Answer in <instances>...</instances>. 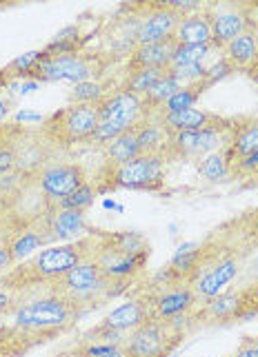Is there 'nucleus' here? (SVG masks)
<instances>
[{
  "mask_svg": "<svg viewBox=\"0 0 258 357\" xmlns=\"http://www.w3.org/2000/svg\"><path fill=\"white\" fill-rule=\"evenodd\" d=\"M165 71L167 69H136V71H127L125 78H122V82L118 84V89L143 98L147 91H150V87L156 80H161L165 76Z\"/></svg>",
  "mask_w": 258,
  "mask_h": 357,
  "instance_id": "nucleus-26",
  "label": "nucleus"
},
{
  "mask_svg": "<svg viewBox=\"0 0 258 357\" xmlns=\"http://www.w3.org/2000/svg\"><path fill=\"white\" fill-rule=\"evenodd\" d=\"M210 87H212V84L207 82V80L187 84V87H180V89L165 102V107H163L158 114H176V112H182V109H192V107H196V102L201 100V96L205 93V89H210Z\"/></svg>",
  "mask_w": 258,
  "mask_h": 357,
  "instance_id": "nucleus-25",
  "label": "nucleus"
},
{
  "mask_svg": "<svg viewBox=\"0 0 258 357\" xmlns=\"http://www.w3.org/2000/svg\"><path fill=\"white\" fill-rule=\"evenodd\" d=\"M248 76H250V80H254V82L258 84V63H254V65L248 69Z\"/></svg>",
  "mask_w": 258,
  "mask_h": 357,
  "instance_id": "nucleus-39",
  "label": "nucleus"
},
{
  "mask_svg": "<svg viewBox=\"0 0 258 357\" xmlns=\"http://www.w3.org/2000/svg\"><path fill=\"white\" fill-rule=\"evenodd\" d=\"M223 60L231 69L248 71L254 63H258V29L252 27L243 31L238 38L231 40L223 49Z\"/></svg>",
  "mask_w": 258,
  "mask_h": 357,
  "instance_id": "nucleus-19",
  "label": "nucleus"
},
{
  "mask_svg": "<svg viewBox=\"0 0 258 357\" xmlns=\"http://www.w3.org/2000/svg\"><path fill=\"white\" fill-rule=\"evenodd\" d=\"M180 89V84L174 80V78H169L167 76V71H165V76L161 80H156L150 91H147L143 98H141V105H143V118H152L156 116L161 109L165 107V102L169 100L171 96H174L176 91Z\"/></svg>",
  "mask_w": 258,
  "mask_h": 357,
  "instance_id": "nucleus-23",
  "label": "nucleus"
},
{
  "mask_svg": "<svg viewBox=\"0 0 258 357\" xmlns=\"http://www.w3.org/2000/svg\"><path fill=\"white\" fill-rule=\"evenodd\" d=\"M256 29H258V27H256Z\"/></svg>",
  "mask_w": 258,
  "mask_h": 357,
  "instance_id": "nucleus-43",
  "label": "nucleus"
},
{
  "mask_svg": "<svg viewBox=\"0 0 258 357\" xmlns=\"http://www.w3.org/2000/svg\"><path fill=\"white\" fill-rule=\"evenodd\" d=\"M20 304H24V298L14 291L0 289V317H11L16 313Z\"/></svg>",
  "mask_w": 258,
  "mask_h": 357,
  "instance_id": "nucleus-34",
  "label": "nucleus"
},
{
  "mask_svg": "<svg viewBox=\"0 0 258 357\" xmlns=\"http://www.w3.org/2000/svg\"><path fill=\"white\" fill-rule=\"evenodd\" d=\"M103 69V63H98V56L92 54H47L43 49V56L29 73V78L36 82H56L69 80L73 84L85 80H96L98 71Z\"/></svg>",
  "mask_w": 258,
  "mask_h": 357,
  "instance_id": "nucleus-8",
  "label": "nucleus"
},
{
  "mask_svg": "<svg viewBox=\"0 0 258 357\" xmlns=\"http://www.w3.org/2000/svg\"><path fill=\"white\" fill-rule=\"evenodd\" d=\"M134 295L147 302L152 319H163V322L185 317L199 306V298L189 284H165V282L147 280L143 289L134 291Z\"/></svg>",
  "mask_w": 258,
  "mask_h": 357,
  "instance_id": "nucleus-7",
  "label": "nucleus"
},
{
  "mask_svg": "<svg viewBox=\"0 0 258 357\" xmlns=\"http://www.w3.org/2000/svg\"><path fill=\"white\" fill-rule=\"evenodd\" d=\"M199 174L210 180V182H218V180H225L229 178V162H227V155L225 151H214L210 155H205L203 160H199Z\"/></svg>",
  "mask_w": 258,
  "mask_h": 357,
  "instance_id": "nucleus-29",
  "label": "nucleus"
},
{
  "mask_svg": "<svg viewBox=\"0 0 258 357\" xmlns=\"http://www.w3.org/2000/svg\"><path fill=\"white\" fill-rule=\"evenodd\" d=\"M83 315L85 313L73 302L54 293H43L38 298L20 304L16 313L11 315V324L20 331H27V333L43 335L52 342L76 326Z\"/></svg>",
  "mask_w": 258,
  "mask_h": 357,
  "instance_id": "nucleus-2",
  "label": "nucleus"
},
{
  "mask_svg": "<svg viewBox=\"0 0 258 357\" xmlns=\"http://www.w3.org/2000/svg\"><path fill=\"white\" fill-rule=\"evenodd\" d=\"M43 52H29V54H24L20 58H16L14 63H9V67L3 71V76H22V78H29V73L31 69L38 65V60H41Z\"/></svg>",
  "mask_w": 258,
  "mask_h": 357,
  "instance_id": "nucleus-32",
  "label": "nucleus"
},
{
  "mask_svg": "<svg viewBox=\"0 0 258 357\" xmlns=\"http://www.w3.org/2000/svg\"><path fill=\"white\" fill-rule=\"evenodd\" d=\"M98 251V231L87 233L80 240L45 246L27 260L11 266L7 273L0 275V289L14 291L22 295L24 302L38 289H47L56 280L63 278L67 271L87 260H94Z\"/></svg>",
  "mask_w": 258,
  "mask_h": 357,
  "instance_id": "nucleus-1",
  "label": "nucleus"
},
{
  "mask_svg": "<svg viewBox=\"0 0 258 357\" xmlns=\"http://www.w3.org/2000/svg\"><path fill=\"white\" fill-rule=\"evenodd\" d=\"M158 125H161L169 135L180 133V131H199V129H216V131H229L234 118H225L218 116L214 112H207L201 107H192V109H182L176 114H156L152 116Z\"/></svg>",
  "mask_w": 258,
  "mask_h": 357,
  "instance_id": "nucleus-15",
  "label": "nucleus"
},
{
  "mask_svg": "<svg viewBox=\"0 0 258 357\" xmlns=\"http://www.w3.org/2000/svg\"><path fill=\"white\" fill-rule=\"evenodd\" d=\"M243 287L241 289H225L214 298L199 302V306L189 313L192 326H214V324H231L241 322L243 313Z\"/></svg>",
  "mask_w": 258,
  "mask_h": 357,
  "instance_id": "nucleus-13",
  "label": "nucleus"
},
{
  "mask_svg": "<svg viewBox=\"0 0 258 357\" xmlns=\"http://www.w3.org/2000/svg\"><path fill=\"white\" fill-rule=\"evenodd\" d=\"M98 127V105H67L58 112L49 114L41 122V133L52 142L56 149L58 146L89 142L92 135Z\"/></svg>",
  "mask_w": 258,
  "mask_h": 357,
  "instance_id": "nucleus-5",
  "label": "nucleus"
},
{
  "mask_svg": "<svg viewBox=\"0 0 258 357\" xmlns=\"http://www.w3.org/2000/svg\"><path fill=\"white\" fill-rule=\"evenodd\" d=\"M5 129H7V122L0 125V146H3V140H5Z\"/></svg>",
  "mask_w": 258,
  "mask_h": 357,
  "instance_id": "nucleus-42",
  "label": "nucleus"
},
{
  "mask_svg": "<svg viewBox=\"0 0 258 357\" xmlns=\"http://www.w3.org/2000/svg\"><path fill=\"white\" fill-rule=\"evenodd\" d=\"M5 242H7V229H5V222L0 225V246H5Z\"/></svg>",
  "mask_w": 258,
  "mask_h": 357,
  "instance_id": "nucleus-40",
  "label": "nucleus"
},
{
  "mask_svg": "<svg viewBox=\"0 0 258 357\" xmlns=\"http://www.w3.org/2000/svg\"><path fill=\"white\" fill-rule=\"evenodd\" d=\"M243 313H241V322L245 319H252L258 317V280L252 282V284H245L243 287Z\"/></svg>",
  "mask_w": 258,
  "mask_h": 357,
  "instance_id": "nucleus-33",
  "label": "nucleus"
},
{
  "mask_svg": "<svg viewBox=\"0 0 258 357\" xmlns=\"http://www.w3.org/2000/svg\"><path fill=\"white\" fill-rule=\"evenodd\" d=\"M7 326H9V322H7V317H0V340H3V335H5V331H7Z\"/></svg>",
  "mask_w": 258,
  "mask_h": 357,
  "instance_id": "nucleus-41",
  "label": "nucleus"
},
{
  "mask_svg": "<svg viewBox=\"0 0 258 357\" xmlns=\"http://www.w3.org/2000/svg\"><path fill=\"white\" fill-rule=\"evenodd\" d=\"M7 112H9V100H5V98L0 96V125H3V122H5Z\"/></svg>",
  "mask_w": 258,
  "mask_h": 357,
  "instance_id": "nucleus-38",
  "label": "nucleus"
},
{
  "mask_svg": "<svg viewBox=\"0 0 258 357\" xmlns=\"http://www.w3.org/2000/svg\"><path fill=\"white\" fill-rule=\"evenodd\" d=\"M138 144H136V135L134 131H127L118 135L116 140H112L109 144H105V162L107 165H125L129 160L138 158Z\"/></svg>",
  "mask_w": 258,
  "mask_h": 357,
  "instance_id": "nucleus-24",
  "label": "nucleus"
},
{
  "mask_svg": "<svg viewBox=\"0 0 258 357\" xmlns=\"http://www.w3.org/2000/svg\"><path fill=\"white\" fill-rule=\"evenodd\" d=\"M131 131L136 135L141 155H163V149L167 144V133L154 118H143Z\"/></svg>",
  "mask_w": 258,
  "mask_h": 357,
  "instance_id": "nucleus-22",
  "label": "nucleus"
},
{
  "mask_svg": "<svg viewBox=\"0 0 258 357\" xmlns=\"http://www.w3.org/2000/svg\"><path fill=\"white\" fill-rule=\"evenodd\" d=\"M109 93H114V91H107L105 82L85 80V82L73 84V89L69 91V102L71 105H101Z\"/></svg>",
  "mask_w": 258,
  "mask_h": 357,
  "instance_id": "nucleus-27",
  "label": "nucleus"
},
{
  "mask_svg": "<svg viewBox=\"0 0 258 357\" xmlns=\"http://www.w3.org/2000/svg\"><path fill=\"white\" fill-rule=\"evenodd\" d=\"M231 178H258V153L241 160L238 165H234L229 169Z\"/></svg>",
  "mask_w": 258,
  "mask_h": 357,
  "instance_id": "nucleus-35",
  "label": "nucleus"
},
{
  "mask_svg": "<svg viewBox=\"0 0 258 357\" xmlns=\"http://www.w3.org/2000/svg\"><path fill=\"white\" fill-rule=\"evenodd\" d=\"M227 142V131L199 129L180 131L167 138L163 149L165 162H180V160H203L214 151H220Z\"/></svg>",
  "mask_w": 258,
  "mask_h": 357,
  "instance_id": "nucleus-10",
  "label": "nucleus"
},
{
  "mask_svg": "<svg viewBox=\"0 0 258 357\" xmlns=\"http://www.w3.org/2000/svg\"><path fill=\"white\" fill-rule=\"evenodd\" d=\"M205 71L207 65H194V67H167V76L174 78L180 87H187V84L201 82L205 80Z\"/></svg>",
  "mask_w": 258,
  "mask_h": 357,
  "instance_id": "nucleus-31",
  "label": "nucleus"
},
{
  "mask_svg": "<svg viewBox=\"0 0 258 357\" xmlns=\"http://www.w3.org/2000/svg\"><path fill=\"white\" fill-rule=\"evenodd\" d=\"M229 169L241 160L258 153V118H234L227 131V142L223 146Z\"/></svg>",
  "mask_w": 258,
  "mask_h": 357,
  "instance_id": "nucleus-16",
  "label": "nucleus"
},
{
  "mask_svg": "<svg viewBox=\"0 0 258 357\" xmlns=\"http://www.w3.org/2000/svg\"><path fill=\"white\" fill-rule=\"evenodd\" d=\"M165 165L163 155H138L125 165L105 162L94 187L98 193L116 189H158L165 180Z\"/></svg>",
  "mask_w": 258,
  "mask_h": 357,
  "instance_id": "nucleus-4",
  "label": "nucleus"
},
{
  "mask_svg": "<svg viewBox=\"0 0 258 357\" xmlns=\"http://www.w3.org/2000/svg\"><path fill=\"white\" fill-rule=\"evenodd\" d=\"M87 182V174L78 162H49L38 176L34 178L38 189L49 204H58L60 200L69 198L78 187Z\"/></svg>",
  "mask_w": 258,
  "mask_h": 357,
  "instance_id": "nucleus-11",
  "label": "nucleus"
},
{
  "mask_svg": "<svg viewBox=\"0 0 258 357\" xmlns=\"http://www.w3.org/2000/svg\"><path fill=\"white\" fill-rule=\"evenodd\" d=\"M192 328L189 315L174 319V322L147 319L125 337L122 351L127 357H169Z\"/></svg>",
  "mask_w": 258,
  "mask_h": 357,
  "instance_id": "nucleus-3",
  "label": "nucleus"
},
{
  "mask_svg": "<svg viewBox=\"0 0 258 357\" xmlns=\"http://www.w3.org/2000/svg\"><path fill=\"white\" fill-rule=\"evenodd\" d=\"M231 357H258V337H243L241 347Z\"/></svg>",
  "mask_w": 258,
  "mask_h": 357,
  "instance_id": "nucleus-36",
  "label": "nucleus"
},
{
  "mask_svg": "<svg viewBox=\"0 0 258 357\" xmlns=\"http://www.w3.org/2000/svg\"><path fill=\"white\" fill-rule=\"evenodd\" d=\"M14 257H11L9 249L7 246H0V273H7V271L14 266Z\"/></svg>",
  "mask_w": 258,
  "mask_h": 357,
  "instance_id": "nucleus-37",
  "label": "nucleus"
},
{
  "mask_svg": "<svg viewBox=\"0 0 258 357\" xmlns=\"http://www.w3.org/2000/svg\"><path fill=\"white\" fill-rule=\"evenodd\" d=\"M207 18L212 27V49H220V52L243 31L256 27L252 20V7L248 5L207 7Z\"/></svg>",
  "mask_w": 258,
  "mask_h": 357,
  "instance_id": "nucleus-12",
  "label": "nucleus"
},
{
  "mask_svg": "<svg viewBox=\"0 0 258 357\" xmlns=\"http://www.w3.org/2000/svg\"><path fill=\"white\" fill-rule=\"evenodd\" d=\"M174 38L178 45H212V27L210 18H207V7L196 11V14L182 16Z\"/></svg>",
  "mask_w": 258,
  "mask_h": 357,
  "instance_id": "nucleus-20",
  "label": "nucleus"
},
{
  "mask_svg": "<svg viewBox=\"0 0 258 357\" xmlns=\"http://www.w3.org/2000/svg\"><path fill=\"white\" fill-rule=\"evenodd\" d=\"M150 317V306H147V302L143 298H138V295H131V298L125 302L116 306L114 311H109L105 317H103V326L105 328H112L116 331V333H122V335H129L131 331H136L141 324H145Z\"/></svg>",
  "mask_w": 258,
  "mask_h": 357,
  "instance_id": "nucleus-17",
  "label": "nucleus"
},
{
  "mask_svg": "<svg viewBox=\"0 0 258 357\" xmlns=\"http://www.w3.org/2000/svg\"><path fill=\"white\" fill-rule=\"evenodd\" d=\"M212 52V45H178L174 56H171L169 67H194L205 65L207 56Z\"/></svg>",
  "mask_w": 258,
  "mask_h": 357,
  "instance_id": "nucleus-28",
  "label": "nucleus"
},
{
  "mask_svg": "<svg viewBox=\"0 0 258 357\" xmlns=\"http://www.w3.org/2000/svg\"><path fill=\"white\" fill-rule=\"evenodd\" d=\"M141 120H143L141 98L116 89L98 105V127L89 142L105 146L112 140H116L118 135L131 131Z\"/></svg>",
  "mask_w": 258,
  "mask_h": 357,
  "instance_id": "nucleus-6",
  "label": "nucleus"
},
{
  "mask_svg": "<svg viewBox=\"0 0 258 357\" xmlns=\"http://www.w3.org/2000/svg\"><path fill=\"white\" fill-rule=\"evenodd\" d=\"M176 38H167L161 43L134 47L127 58V71L136 69H167L171 65V56L176 52Z\"/></svg>",
  "mask_w": 258,
  "mask_h": 357,
  "instance_id": "nucleus-18",
  "label": "nucleus"
},
{
  "mask_svg": "<svg viewBox=\"0 0 258 357\" xmlns=\"http://www.w3.org/2000/svg\"><path fill=\"white\" fill-rule=\"evenodd\" d=\"M143 16L141 24L136 29V47L141 45H152V43H161L167 38H174V33L178 29L180 14L167 7L165 3H154V5H143Z\"/></svg>",
  "mask_w": 258,
  "mask_h": 357,
  "instance_id": "nucleus-14",
  "label": "nucleus"
},
{
  "mask_svg": "<svg viewBox=\"0 0 258 357\" xmlns=\"http://www.w3.org/2000/svg\"><path fill=\"white\" fill-rule=\"evenodd\" d=\"M11 149H14V171L16 174L24 176V178H36L49 162H54L56 146L52 142H47L41 129L14 125Z\"/></svg>",
  "mask_w": 258,
  "mask_h": 357,
  "instance_id": "nucleus-9",
  "label": "nucleus"
},
{
  "mask_svg": "<svg viewBox=\"0 0 258 357\" xmlns=\"http://www.w3.org/2000/svg\"><path fill=\"white\" fill-rule=\"evenodd\" d=\"M96 195H98L96 187L87 180V182L83 184V187H78L76 191H73V193L69 195V198L60 200V202L56 204V208H73V211H87V208L94 204Z\"/></svg>",
  "mask_w": 258,
  "mask_h": 357,
  "instance_id": "nucleus-30",
  "label": "nucleus"
},
{
  "mask_svg": "<svg viewBox=\"0 0 258 357\" xmlns=\"http://www.w3.org/2000/svg\"><path fill=\"white\" fill-rule=\"evenodd\" d=\"M87 231V222H85V211H73V208H54L52 213V233L54 240L73 242L80 240Z\"/></svg>",
  "mask_w": 258,
  "mask_h": 357,
  "instance_id": "nucleus-21",
  "label": "nucleus"
}]
</instances>
